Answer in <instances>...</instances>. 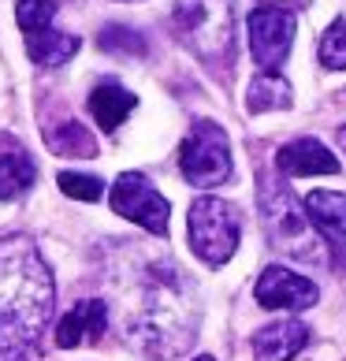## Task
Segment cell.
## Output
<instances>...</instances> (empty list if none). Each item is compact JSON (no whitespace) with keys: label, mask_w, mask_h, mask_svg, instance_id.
<instances>
[{"label":"cell","mask_w":346,"mask_h":361,"mask_svg":"<svg viewBox=\"0 0 346 361\" xmlns=\"http://www.w3.org/2000/svg\"><path fill=\"white\" fill-rule=\"evenodd\" d=\"M109 320L145 357H179L190 350L202 324V298L194 276L171 253L149 243H123L109 261Z\"/></svg>","instance_id":"cell-1"},{"label":"cell","mask_w":346,"mask_h":361,"mask_svg":"<svg viewBox=\"0 0 346 361\" xmlns=\"http://www.w3.org/2000/svg\"><path fill=\"white\" fill-rule=\"evenodd\" d=\"M56 283L30 235L11 231L0 238V343L37 346L45 336Z\"/></svg>","instance_id":"cell-2"},{"label":"cell","mask_w":346,"mask_h":361,"mask_svg":"<svg viewBox=\"0 0 346 361\" xmlns=\"http://www.w3.org/2000/svg\"><path fill=\"white\" fill-rule=\"evenodd\" d=\"M175 34L202 63L223 68L235 56V0H175Z\"/></svg>","instance_id":"cell-3"},{"label":"cell","mask_w":346,"mask_h":361,"mask_svg":"<svg viewBox=\"0 0 346 361\" xmlns=\"http://www.w3.org/2000/svg\"><path fill=\"white\" fill-rule=\"evenodd\" d=\"M261 224L268 231L272 246H279L290 257H305V261H316L321 257V246L313 238V224L305 216V209L290 186L279 179V176H264L261 179Z\"/></svg>","instance_id":"cell-4"},{"label":"cell","mask_w":346,"mask_h":361,"mask_svg":"<svg viewBox=\"0 0 346 361\" xmlns=\"http://www.w3.org/2000/svg\"><path fill=\"white\" fill-rule=\"evenodd\" d=\"M186 231H190V250L209 264V269H220V264H228L231 253L238 250V238H242V216H238V209L231 202L202 194L190 205Z\"/></svg>","instance_id":"cell-5"},{"label":"cell","mask_w":346,"mask_h":361,"mask_svg":"<svg viewBox=\"0 0 346 361\" xmlns=\"http://www.w3.org/2000/svg\"><path fill=\"white\" fill-rule=\"evenodd\" d=\"M179 171L190 186H202V190H216L231 179V142L223 135L220 123L212 119H197L190 127V135L179 145Z\"/></svg>","instance_id":"cell-6"},{"label":"cell","mask_w":346,"mask_h":361,"mask_svg":"<svg viewBox=\"0 0 346 361\" xmlns=\"http://www.w3.org/2000/svg\"><path fill=\"white\" fill-rule=\"evenodd\" d=\"M109 202H112V209L119 212V216L130 220V224H138L142 231L168 235L171 205H168V197L142 176V171H123V176L112 183Z\"/></svg>","instance_id":"cell-7"},{"label":"cell","mask_w":346,"mask_h":361,"mask_svg":"<svg viewBox=\"0 0 346 361\" xmlns=\"http://www.w3.org/2000/svg\"><path fill=\"white\" fill-rule=\"evenodd\" d=\"M246 30H249V52H254L257 68L279 71L283 60L290 56V45H295L298 16L290 8H279V4H261L249 11Z\"/></svg>","instance_id":"cell-8"},{"label":"cell","mask_w":346,"mask_h":361,"mask_svg":"<svg viewBox=\"0 0 346 361\" xmlns=\"http://www.w3.org/2000/svg\"><path fill=\"white\" fill-rule=\"evenodd\" d=\"M254 294H257V302L264 305V310H295V313L321 302V290H316L313 279L295 272V269H283V264L264 269Z\"/></svg>","instance_id":"cell-9"},{"label":"cell","mask_w":346,"mask_h":361,"mask_svg":"<svg viewBox=\"0 0 346 361\" xmlns=\"http://www.w3.org/2000/svg\"><path fill=\"white\" fill-rule=\"evenodd\" d=\"M109 305L104 298H82L75 302L68 313L60 317L56 324V346L71 350V346H82V343H97L104 331H109Z\"/></svg>","instance_id":"cell-10"},{"label":"cell","mask_w":346,"mask_h":361,"mask_svg":"<svg viewBox=\"0 0 346 361\" xmlns=\"http://www.w3.org/2000/svg\"><path fill=\"white\" fill-rule=\"evenodd\" d=\"M309 324H302L298 317L290 320H272V324H264L261 331H254V357L257 361H295L305 346H309Z\"/></svg>","instance_id":"cell-11"},{"label":"cell","mask_w":346,"mask_h":361,"mask_svg":"<svg viewBox=\"0 0 346 361\" xmlns=\"http://www.w3.org/2000/svg\"><path fill=\"white\" fill-rule=\"evenodd\" d=\"M276 168L283 171V176H298V179L339 176V157L316 138H295L276 153Z\"/></svg>","instance_id":"cell-12"},{"label":"cell","mask_w":346,"mask_h":361,"mask_svg":"<svg viewBox=\"0 0 346 361\" xmlns=\"http://www.w3.org/2000/svg\"><path fill=\"white\" fill-rule=\"evenodd\" d=\"M302 209L328 243H346V190H313Z\"/></svg>","instance_id":"cell-13"},{"label":"cell","mask_w":346,"mask_h":361,"mask_svg":"<svg viewBox=\"0 0 346 361\" xmlns=\"http://www.w3.org/2000/svg\"><path fill=\"white\" fill-rule=\"evenodd\" d=\"M135 104L138 97L130 93L127 86H119V82H101L97 90L89 93V116H93V123H97L101 130H119V123L135 112Z\"/></svg>","instance_id":"cell-14"},{"label":"cell","mask_w":346,"mask_h":361,"mask_svg":"<svg viewBox=\"0 0 346 361\" xmlns=\"http://www.w3.org/2000/svg\"><path fill=\"white\" fill-rule=\"evenodd\" d=\"M34 160L16 142L0 145V202H16L34 186Z\"/></svg>","instance_id":"cell-15"},{"label":"cell","mask_w":346,"mask_h":361,"mask_svg":"<svg viewBox=\"0 0 346 361\" xmlns=\"http://www.w3.org/2000/svg\"><path fill=\"white\" fill-rule=\"evenodd\" d=\"M78 37L75 34H63V30H52V26H42V30L26 34V52L37 68H60L68 63L75 52H78Z\"/></svg>","instance_id":"cell-16"},{"label":"cell","mask_w":346,"mask_h":361,"mask_svg":"<svg viewBox=\"0 0 346 361\" xmlns=\"http://www.w3.org/2000/svg\"><path fill=\"white\" fill-rule=\"evenodd\" d=\"M295 104V93H290V82L279 71H261L246 90V109L249 112H279Z\"/></svg>","instance_id":"cell-17"},{"label":"cell","mask_w":346,"mask_h":361,"mask_svg":"<svg viewBox=\"0 0 346 361\" xmlns=\"http://www.w3.org/2000/svg\"><path fill=\"white\" fill-rule=\"evenodd\" d=\"M45 142H49V149L60 153V157H93L97 153V142H93L89 127L71 119V116L60 119L56 127H45Z\"/></svg>","instance_id":"cell-18"},{"label":"cell","mask_w":346,"mask_h":361,"mask_svg":"<svg viewBox=\"0 0 346 361\" xmlns=\"http://www.w3.org/2000/svg\"><path fill=\"white\" fill-rule=\"evenodd\" d=\"M321 63L328 71H346V19H335L321 37Z\"/></svg>","instance_id":"cell-19"},{"label":"cell","mask_w":346,"mask_h":361,"mask_svg":"<svg viewBox=\"0 0 346 361\" xmlns=\"http://www.w3.org/2000/svg\"><path fill=\"white\" fill-rule=\"evenodd\" d=\"M16 19H19L23 34H34V30H42V26H52V19H56V0H19Z\"/></svg>","instance_id":"cell-20"},{"label":"cell","mask_w":346,"mask_h":361,"mask_svg":"<svg viewBox=\"0 0 346 361\" xmlns=\"http://www.w3.org/2000/svg\"><path fill=\"white\" fill-rule=\"evenodd\" d=\"M56 186L68 197H75V202H97V197L104 194V183L97 176H86V171H60Z\"/></svg>","instance_id":"cell-21"},{"label":"cell","mask_w":346,"mask_h":361,"mask_svg":"<svg viewBox=\"0 0 346 361\" xmlns=\"http://www.w3.org/2000/svg\"><path fill=\"white\" fill-rule=\"evenodd\" d=\"M101 49L138 56V52H145V42H142V34L130 30V26H104V30H101Z\"/></svg>","instance_id":"cell-22"},{"label":"cell","mask_w":346,"mask_h":361,"mask_svg":"<svg viewBox=\"0 0 346 361\" xmlns=\"http://www.w3.org/2000/svg\"><path fill=\"white\" fill-rule=\"evenodd\" d=\"M0 361H37V346H19V343H0Z\"/></svg>","instance_id":"cell-23"},{"label":"cell","mask_w":346,"mask_h":361,"mask_svg":"<svg viewBox=\"0 0 346 361\" xmlns=\"http://www.w3.org/2000/svg\"><path fill=\"white\" fill-rule=\"evenodd\" d=\"M339 145H342V153H346V123L339 127Z\"/></svg>","instance_id":"cell-24"},{"label":"cell","mask_w":346,"mask_h":361,"mask_svg":"<svg viewBox=\"0 0 346 361\" xmlns=\"http://www.w3.org/2000/svg\"><path fill=\"white\" fill-rule=\"evenodd\" d=\"M194 361H216V357H209V354H202V357H194Z\"/></svg>","instance_id":"cell-25"}]
</instances>
